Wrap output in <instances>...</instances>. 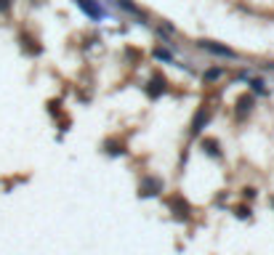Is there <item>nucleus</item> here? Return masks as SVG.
Instances as JSON below:
<instances>
[{
	"mask_svg": "<svg viewBox=\"0 0 274 255\" xmlns=\"http://www.w3.org/2000/svg\"><path fill=\"white\" fill-rule=\"evenodd\" d=\"M77 5H80V8L88 13L91 19H104V8H101V5H96V3H91V0H75Z\"/></svg>",
	"mask_w": 274,
	"mask_h": 255,
	"instance_id": "f257e3e1",
	"label": "nucleus"
},
{
	"mask_svg": "<svg viewBox=\"0 0 274 255\" xmlns=\"http://www.w3.org/2000/svg\"><path fill=\"white\" fill-rule=\"evenodd\" d=\"M149 85H152V88H149V96H152V98H157L162 90H165V77H160V75H157V77H152V83H149Z\"/></svg>",
	"mask_w": 274,
	"mask_h": 255,
	"instance_id": "f03ea898",
	"label": "nucleus"
},
{
	"mask_svg": "<svg viewBox=\"0 0 274 255\" xmlns=\"http://www.w3.org/2000/svg\"><path fill=\"white\" fill-rule=\"evenodd\" d=\"M208 51H213V53H221V56H232V51L229 48H221V45H213V43H202Z\"/></svg>",
	"mask_w": 274,
	"mask_h": 255,
	"instance_id": "7ed1b4c3",
	"label": "nucleus"
},
{
	"mask_svg": "<svg viewBox=\"0 0 274 255\" xmlns=\"http://www.w3.org/2000/svg\"><path fill=\"white\" fill-rule=\"evenodd\" d=\"M8 8V0H0V11H5Z\"/></svg>",
	"mask_w": 274,
	"mask_h": 255,
	"instance_id": "20e7f679",
	"label": "nucleus"
}]
</instances>
